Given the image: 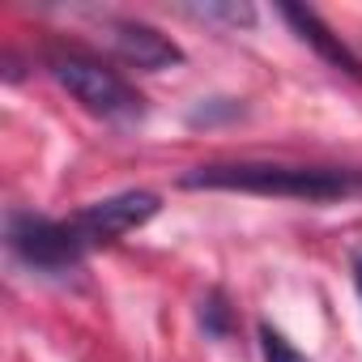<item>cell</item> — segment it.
I'll list each match as a JSON object with an SVG mask.
<instances>
[{
	"label": "cell",
	"mask_w": 362,
	"mask_h": 362,
	"mask_svg": "<svg viewBox=\"0 0 362 362\" xmlns=\"http://www.w3.org/2000/svg\"><path fill=\"white\" fill-rule=\"evenodd\" d=\"M260 345H264V362H307V358H303L277 328H269V324L260 328Z\"/></svg>",
	"instance_id": "cell-10"
},
{
	"label": "cell",
	"mask_w": 362,
	"mask_h": 362,
	"mask_svg": "<svg viewBox=\"0 0 362 362\" xmlns=\"http://www.w3.org/2000/svg\"><path fill=\"white\" fill-rule=\"evenodd\" d=\"M5 243L35 273H69L90 252L86 239L77 235L73 218L56 222V218H39V214H26V209H9V218H5Z\"/></svg>",
	"instance_id": "cell-3"
},
{
	"label": "cell",
	"mask_w": 362,
	"mask_h": 362,
	"mask_svg": "<svg viewBox=\"0 0 362 362\" xmlns=\"http://www.w3.org/2000/svg\"><path fill=\"white\" fill-rule=\"evenodd\" d=\"M107 39H111V47H115L128 64H136V69H145V73H162V69L184 64V47H179L175 39H166L158 26L136 22V18H115V22L107 26Z\"/></svg>",
	"instance_id": "cell-5"
},
{
	"label": "cell",
	"mask_w": 362,
	"mask_h": 362,
	"mask_svg": "<svg viewBox=\"0 0 362 362\" xmlns=\"http://www.w3.org/2000/svg\"><path fill=\"white\" fill-rule=\"evenodd\" d=\"M277 13L290 22V30H294L307 47H315L332 69H341V73H349V77H358V81H362V60H358V56L341 43V35H332V30H328L311 9H303V5H281Z\"/></svg>",
	"instance_id": "cell-6"
},
{
	"label": "cell",
	"mask_w": 362,
	"mask_h": 362,
	"mask_svg": "<svg viewBox=\"0 0 362 362\" xmlns=\"http://www.w3.org/2000/svg\"><path fill=\"white\" fill-rule=\"evenodd\" d=\"M349 269H354V290H358V298H362V247L354 252V260H349Z\"/></svg>",
	"instance_id": "cell-11"
},
{
	"label": "cell",
	"mask_w": 362,
	"mask_h": 362,
	"mask_svg": "<svg viewBox=\"0 0 362 362\" xmlns=\"http://www.w3.org/2000/svg\"><path fill=\"white\" fill-rule=\"evenodd\" d=\"M243 115V103L239 98H209V103H201L197 111H188V124L192 128H209V124H222V119H239Z\"/></svg>",
	"instance_id": "cell-8"
},
{
	"label": "cell",
	"mask_w": 362,
	"mask_h": 362,
	"mask_svg": "<svg viewBox=\"0 0 362 362\" xmlns=\"http://www.w3.org/2000/svg\"><path fill=\"white\" fill-rule=\"evenodd\" d=\"M201 328H205L209 337H226V332H230V307H226L222 290H214V294L201 303Z\"/></svg>",
	"instance_id": "cell-9"
},
{
	"label": "cell",
	"mask_w": 362,
	"mask_h": 362,
	"mask_svg": "<svg viewBox=\"0 0 362 362\" xmlns=\"http://www.w3.org/2000/svg\"><path fill=\"white\" fill-rule=\"evenodd\" d=\"M162 209V201L153 192H115L107 201H94L86 205L81 214H73V226L77 235L86 239V247H98V243H115L124 235H132L136 226H145L153 214Z\"/></svg>",
	"instance_id": "cell-4"
},
{
	"label": "cell",
	"mask_w": 362,
	"mask_h": 362,
	"mask_svg": "<svg viewBox=\"0 0 362 362\" xmlns=\"http://www.w3.org/2000/svg\"><path fill=\"white\" fill-rule=\"evenodd\" d=\"M184 13H192V18H201V22H222V26H256V9L247 5V0H226V5H218V0H209V5H192V9H184Z\"/></svg>",
	"instance_id": "cell-7"
},
{
	"label": "cell",
	"mask_w": 362,
	"mask_h": 362,
	"mask_svg": "<svg viewBox=\"0 0 362 362\" xmlns=\"http://www.w3.org/2000/svg\"><path fill=\"white\" fill-rule=\"evenodd\" d=\"M47 73L56 77V86L60 90H69L90 115H98V119H115V124H132V119H141L145 115V98H141V90L124 77V73H115L111 64H103V60H94V56H86V52H52L47 56Z\"/></svg>",
	"instance_id": "cell-2"
},
{
	"label": "cell",
	"mask_w": 362,
	"mask_h": 362,
	"mask_svg": "<svg viewBox=\"0 0 362 362\" xmlns=\"http://www.w3.org/2000/svg\"><path fill=\"white\" fill-rule=\"evenodd\" d=\"M179 188L188 192H247L281 201H345L362 188V175L345 166H294V162H209L192 166Z\"/></svg>",
	"instance_id": "cell-1"
}]
</instances>
